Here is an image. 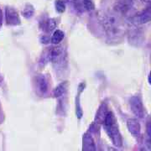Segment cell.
<instances>
[{
  "label": "cell",
  "mask_w": 151,
  "mask_h": 151,
  "mask_svg": "<svg viewBox=\"0 0 151 151\" xmlns=\"http://www.w3.org/2000/svg\"><path fill=\"white\" fill-rule=\"evenodd\" d=\"M121 14L114 11L113 13H108L103 15L102 24L108 36L118 37L122 35L124 31V24L121 19Z\"/></svg>",
  "instance_id": "6da1fadb"
},
{
  "label": "cell",
  "mask_w": 151,
  "mask_h": 151,
  "mask_svg": "<svg viewBox=\"0 0 151 151\" xmlns=\"http://www.w3.org/2000/svg\"><path fill=\"white\" fill-rule=\"evenodd\" d=\"M104 128L113 144L118 147L122 146V137L116 119L112 112H108L104 117Z\"/></svg>",
  "instance_id": "7a4b0ae2"
},
{
  "label": "cell",
  "mask_w": 151,
  "mask_h": 151,
  "mask_svg": "<svg viewBox=\"0 0 151 151\" xmlns=\"http://www.w3.org/2000/svg\"><path fill=\"white\" fill-rule=\"evenodd\" d=\"M130 107L133 113L139 118H143L145 114V109L141 99L139 97H133L130 99Z\"/></svg>",
  "instance_id": "3957f363"
},
{
  "label": "cell",
  "mask_w": 151,
  "mask_h": 151,
  "mask_svg": "<svg viewBox=\"0 0 151 151\" xmlns=\"http://www.w3.org/2000/svg\"><path fill=\"white\" fill-rule=\"evenodd\" d=\"M73 4L76 9L79 12L92 11L95 8L93 0H73Z\"/></svg>",
  "instance_id": "277c9868"
},
{
  "label": "cell",
  "mask_w": 151,
  "mask_h": 151,
  "mask_svg": "<svg viewBox=\"0 0 151 151\" xmlns=\"http://www.w3.org/2000/svg\"><path fill=\"white\" fill-rule=\"evenodd\" d=\"M134 4V0H117L115 4V11L119 14H125L130 10Z\"/></svg>",
  "instance_id": "5b68a950"
},
{
  "label": "cell",
  "mask_w": 151,
  "mask_h": 151,
  "mask_svg": "<svg viewBox=\"0 0 151 151\" xmlns=\"http://www.w3.org/2000/svg\"><path fill=\"white\" fill-rule=\"evenodd\" d=\"M6 22L8 24H19L20 19L19 14L14 9L8 8L6 9Z\"/></svg>",
  "instance_id": "8992f818"
},
{
  "label": "cell",
  "mask_w": 151,
  "mask_h": 151,
  "mask_svg": "<svg viewBox=\"0 0 151 151\" xmlns=\"http://www.w3.org/2000/svg\"><path fill=\"white\" fill-rule=\"evenodd\" d=\"M35 84H36V88L38 89V91L41 93H45L47 92L48 89V83L47 81L45 79V77L42 75L37 76L35 77Z\"/></svg>",
  "instance_id": "52a82bcc"
},
{
  "label": "cell",
  "mask_w": 151,
  "mask_h": 151,
  "mask_svg": "<svg viewBox=\"0 0 151 151\" xmlns=\"http://www.w3.org/2000/svg\"><path fill=\"white\" fill-rule=\"evenodd\" d=\"M151 12L150 9L148 8L146 10L143 11L135 17V20L138 24H147L150 21Z\"/></svg>",
  "instance_id": "ba28073f"
},
{
  "label": "cell",
  "mask_w": 151,
  "mask_h": 151,
  "mask_svg": "<svg viewBox=\"0 0 151 151\" xmlns=\"http://www.w3.org/2000/svg\"><path fill=\"white\" fill-rule=\"evenodd\" d=\"M127 125H128V128L129 129V132L132 134L135 135V136L139 134V133H140V125L137 122V120L129 119Z\"/></svg>",
  "instance_id": "9c48e42d"
},
{
  "label": "cell",
  "mask_w": 151,
  "mask_h": 151,
  "mask_svg": "<svg viewBox=\"0 0 151 151\" xmlns=\"http://www.w3.org/2000/svg\"><path fill=\"white\" fill-rule=\"evenodd\" d=\"M83 151H96V147L92 137L86 134L83 137Z\"/></svg>",
  "instance_id": "30bf717a"
},
{
  "label": "cell",
  "mask_w": 151,
  "mask_h": 151,
  "mask_svg": "<svg viewBox=\"0 0 151 151\" xmlns=\"http://www.w3.org/2000/svg\"><path fill=\"white\" fill-rule=\"evenodd\" d=\"M63 39H64V33L60 29H57L55 31L51 37V42L53 44H59L62 41Z\"/></svg>",
  "instance_id": "8fae6325"
},
{
  "label": "cell",
  "mask_w": 151,
  "mask_h": 151,
  "mask_svg": "<svg viewBox=\"0 0 151 151\" xmlns=\"http://www.w3.org/2000/svg\"><path fill=\"white\" fill-rule=\"evenodd\" d=\"M66 88V83H61L60 84L59 86H56V88L55 89L54 95L55 97H60L64 94V92H65Z\"/></svg>",
  "instance_id": "7c38bea8"
},
{
  "label": "cell",
  "mask_w": 151,
  "mask_h": 151,
  "mask_svg": "<svg viewBox=\"0 0 151 151\" xmlns=\"http://www.w3.org/2000/svg\"><path fill=\"white\" fill-rule=\"evenodd\" d=\"M55 8H56V10L58 11L59 13H63L65 9V3L62 0H56Z\"/></svg>",
  "instance_id": "4fadbf2b"
},
{
  "label": "cell",
  "mask_w": 151,
  "mask_h": 151,
  "mask_svg": "<svg viewBox=\"0 0 151 151\" xmlns=\"http://www.w3.org/2000/svg\"><path fill=\"white\" fill-rule=\"evenodd\" d=\"M2 19H3V13H2V10L0 9V25L2 24Z\"/></svg>",
  "instance_id": "5bb4252c"
},
{
  "label": "cell",
  "mask_w": 151,
  "mask_h": 151,
  "mask_svg": "<svg viewBox=\"0 0 151 151\" xmlns=\"http://www.w3.org/2000/svg\"><path fill=\"white\" fill-rule=\"evenodd\" d=\"M140 1L141 2H143V3H148V4L150 2V0H140Z\"/></svg>",
  "instance_id": "9a60e30c"
}]
</instances>
